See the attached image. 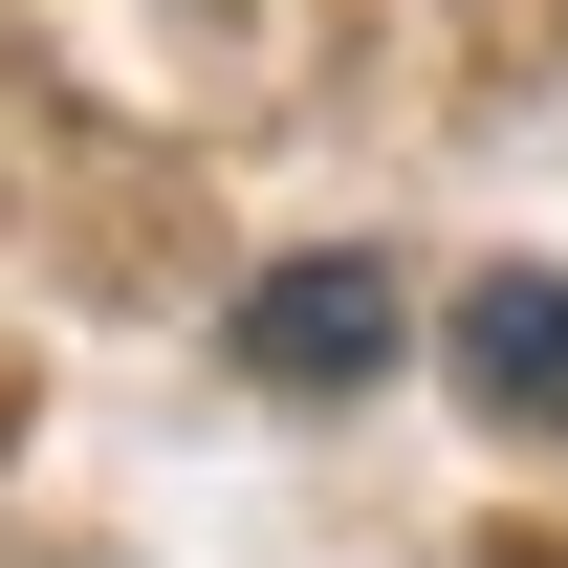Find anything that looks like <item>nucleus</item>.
<instances>
[{
  "instance_id": "2",
  "label": "nucleus",
  "mask_w": 568,
  "mask_h": 568,
  "mask_svg": "<svg viewBox=\"0 0 568 568\" xmlns=\"http://www.w3.org/2000/svg\"><path fill=\"white\" fill-rule=\"evenodd\" d=\"M459 394L525 416V437L568 416V284H547V263H481V284H459Z\"/></svg>"
},
{
  "instance_id": "1",
  "label": "nucleus",
  "mask_w": 568,
  "mask_h": 568,
  "mask_svg": "<svg viewBox=\"0 0 568 568\" xmlns=\"http://www.w3.org/2000/svg\"><path fill=\"white\" fill-rule=\"evenodd\" d=\"M241 372L263 394H372L394 372V263H351V241L328 263H263L241 284Z\"/></svg>"
}]
</instances>
